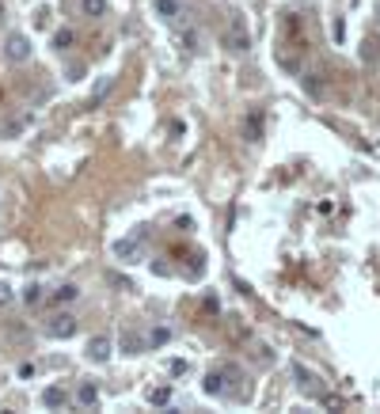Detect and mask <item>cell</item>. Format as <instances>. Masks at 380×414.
I'll return each mask as SVG.
<instances>
[{"instance_id":"obj_1","label":"cell","mask_w":380,"mask_h":414,"mask_svg":"<svg viewBox=\"0 0 380 414\" xmlns=\"http://www.w3.org/2000/svg\"><path fill=\"white\" fill-rule=\"evenodd\" d=\"M77 316H69V312H58V316H50V323H46V335L50 338H72L77 335Z\"/></svg>"},{"instance_id":"obj_2","label":"cell","mask_w":380,"mask_h":414,"mask_svg":"<svg viewBox=\"0 0 380 414\" xmlns=\"http://www.w3.org/2000/svg\"><path fill=\"white\" fill-rule=\"evenodd\" d=\"M4 53H8V61L23 65L27 58H31V39H27V34H8V39H4Z\"/></svg>"},{"instance_id":"obj_3","label":"cell","mask_w":380,"mask_h":414,"mask_svg":"<svg viewBox=\"0 0 380 414\" xmlns=\"http://www.w3.org/2000/svg\"><path fill=\"white\" fill-rule=\"evenodd\" d=\"M225 46H228V50H236V53L251 46V34H247V27L240 23V20L228 23V31H225Z\"/></svg>"},{"instance_id":"obj_4","label":"cell","mask_w":380,"mask_h":414,"mask_svg":"<svg viewBox=\"0 0 380 414\" xmlns=\"http://www.w3.org/2000/svg\"><path fill=\"white\" fill-rule=\"evenodd\" d=\"M88 357H91V361H99V365L110 361V338H107V335H96V338H91V342H88Z\"/></svg>"},{"instance_id":"obj_5","label":"cell","mask_w":380,"mask_h":414,"mask_svg":"<svg viewBox=\"0 0 380 414\" xmlns=\"http://www.w3.org/2000/svg\"><path fill=\"white\" fill-rule=\"evenodd\" d=\"M145 342H148V338H145L141 331H133V327H129V331H122V350H126V354H145Z\"/></svg>"},{"instance_id":"obj_6","label":"cell","mask_w":380,"mask_h":414,"mask_svg":"<svg viewBox=\"0 0 380 414\" xmlns=\"http://www.w3.org/2000/svg\"><path fill=\"white\" fill-rule=\"evenodd\" d=\"M77 403H80V407H96V403H99V388H96V384H80Z\"/></svg>"},{"instance_id":"obj_7","label":"cell","mask_w":380,"mask_h":414,"mask_svg":"<svg viewBox=\"0 0 380 414\" xmlns=\"http://www.w3.org/2000/svg\"><path fill=\"white\" fill-rule=\"evenodd\" d=\"M80 12L88 20H99V15H107V0H80Z\"/></svg>"},{"instance_id":"obj_8","label":"cell","mask_w":380,"mask_h":414,"mask_svg":"<svg viewBox=\"0 0 380 414\" xmlns=\"http://www.w3.org/2000/svg\"><path fill=\"white\" fill-rule=\"evenodd\" d=\"M118 255L126 262H141V240H129V243H118Z\"/></svg>"},{"instance_id":"obj_9","label":"cell","mask_w":380,"mask_h":414,"mask_svg":"<svg viewBox=\"0 0 380 414\" xmlns=\"http://www.w3.org/2000/svg\"><path fill=\"white\" fill-rule=\"evenodd\" d=\"M148 403H152V407H168V403H171V388H148Z\"/></svg>"},{"instance_id":"obj_10","label":"cell","mask_w":380,"mask_h":414,"mask_svg":"<svg viewBox=\"0 0 380 414\" xmlns=\"http://www.w3.org/2000/svg\"><path fill=\"white\" fill-rule=\"evenodd\" d=\"M202 392H206V395H221V392H225V380H221V373H209L206 384H202Z\"/></svg>"},{"instance_id":"obj_11","label":"cell","mask_w":380,"mask_h":414,"mask_svg":"<svg viewBox=\"0 0 380 414\" xmlns=\"http://www.w3.org/2000/svg\"><path fill=\"white\" fill-rule=\"evenodd\" d=\"M42 403H46V407H65V388H46Z\"/></svg>"},{"instance_id":"obj_12","label":"cell","mask_w":380,"mask_h":414,"mask_svg":"<svg viewBox=\"0 0 380 414\" xmlns=\"http://www.w3.org/2000/svg\"><path fill=\"white\" fill-rule=\"evenodd\" d=\"M296 380H301V388L308 392V395H320V384H316V376H312V373L296 369Z\"/></svg>"},{"instance_id":"obj_13","label":"cell","mask_w":380,"mask_h":414,"mask_svg":"<svg viewBox=\"0 0 380 414\" xmlns=\"http://www.w3.org/2000/svg\"><path fill=\"white\" fill-rule=\"evenodd\" d=\"M23 300H27V304H31V308H39V304H42V300H46V293H42V285H27V293H23Z\"/></svg>"},{"instance_id":"obj_14","label":"cell","mask_w":380,"mask_h":414,"mask_svg":"<svg viewBox=\"0 0 380 414\" xmlns=\"http://www.w3.org/2000/svg\"><path fill=\"white\" fill-rule=\"evenodd\" d=\"M72 42H77V34H72L69 27H65V31H58V34H53V46H58V50H69Z\"/></svg>"},{"instance_id":"obj_15","label":"cell","mask_w":380,"mask_h":414,"mask_svg":"<svg viewBox=\"0 0 380 414\" xmlns=\"http://www.w3.org/2000/svg\"><path fill=\"white\" fill-rule=\"evenodd\" d=\"M77 293H80L77 285H61L58 293H53V300H58V304H69V300H77Z\"/></svg>"},{"instance_id":"obj_16","label":"cell","mask_w":380,"mask_h":414,"mask_svg":"<svg viewBox=\"0 0 380 414\" xmlns=\"http://www.w3.org/2000/svg\"><path fill=\"white\" fill-rule=\"evenodd\" d=\"M244 134H247V141H258V134H263V122H258V115H251V118H247Z\"/></svg>"},{"instance_id":"obj_17","label":"cell","mask_w":380,"mask_h":414,"mask_svg":"<svg viewBox=\"0 0 380 414\" xmlns=\"http://www.w3.org/2000/svg\"><path fill=\"white\" fill-rule=\"evenodd\" d=\"M110 88H114V80H110V77H107V80H103V84H99V88H96V91H91V103H103V99L110 96Z\"/></svg>"},{"instance_id":"obj_18","label":"cell","mask_w":380,"mask_h":414,"mask_svg":"<svg viewBox=\"0 0 380 414\" xmlns=\"http://www.w3.org/2000/svg\"><path fill=\"white\" fill-rule=\"evenodd\" d=\"M156 12L171 20V15H179V4H175V0H156Z\"/></svg>"},{"instance_id":"obj_19","label":"cell","mask_w":380,"mask_h":414,"mask_svg":"<svg viewBox=\"0 0 380 414\" xmlns=\"http://www.w3.org/2000/svg\"><path fill=\"white\" fill-rule=\"evenodd\" d=\"M12 300H15V289L8 285V281H0V308H8Z\"/></svg>"},{"instance_id":"obj_20","label":"cell","mask_w":380,"mask_h":414,"mask_svg":"<svg viewBox=\"0 0 380 414\" xmlns=\"http://www.w3.org/2000/svg\"><path fill=\"white\" fill-rule=\"evenodd\" d=\"M168 338H171V331H164V327H160V331H152V335H148V346H164Z\"/></svg>"}]
</instances>
